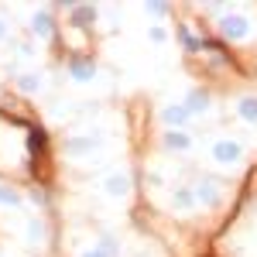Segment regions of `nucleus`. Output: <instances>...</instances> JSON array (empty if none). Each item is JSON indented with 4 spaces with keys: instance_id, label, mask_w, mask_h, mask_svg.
<instances>
[{
    "instance_id": "nucleus-1",
    "label": "nucleus",
    "mask_w": 257,
    "mask_h": 257,
    "mask_svg": "<svg viewBox=\"0 0 257 257\" xmlns=\"http://www.w3.org/2000/svg\"><path fill=\"white\" fill-rule=\"evenodd\" d=\"M213 155H216V161H223V165H233V161L240 158V144L237 141H219L216 148H213Z\"/></svg>"
},
{
    "instance_id": "nucleus-2",
    "label": "nucleus",
    "mask_w": 257,
    "mask_h": 257,
    "mask_svg": "<svg viewBox=\"0 0 257 257\" xmlns=\"http://www.w3.org/2000/svg\"><path fill=\"white\" fill-rule=\"evenodd\" d=\"M223 35H226V38H243V35H247V21L243 18H226L223 21Z\"/></svg>"
},
{
    "instance_id": "nucleus-3",
    "label": "nucleus",
    "mask_w": 257,
    "mask_h": 257,
    "mask_svg": "<svg viewBox=\"0 0 257 257\" xmlns=\"http://www.w3.org/2000/svg\"><path fill=\"white\" fill-rule=\"evenodd\" d=\"M189 120V106H168L165 110V123H185Z\"/></svg>"
},
{
    "instance_id": "nucleus-4",
    "label": "nucleus",
    "mask_w": 257,
    "mask_h": 257,
    "mask_svg": "<svg viewBox=\"0 0 257 257\" xmlns=\"http://www.w3.org/2000/svg\"><path fill=\"white\" fill-rule=\"evenodd\" d=\"M240 117L250 120V123H257V99H254V96L240 99Z\"/></svg>"
},
{
    "instance_id": "nucleus-5",
    "label": "nucleus",
    "mask_w": 257,
    "mask_h": 257,
    "mask_svg": "<svg viewBox=\"0 0 257 257\" xmlns=\"http://www.w3.org/2000/svg\"><path fill=\"white\" fill-rule=\"evenodd\" d=\"M106 192L123 196V192H127V175H110V182H106Z\"/></svg>"
},
{
    "instance_id": "nucleus-6",
    "label": "nucleus",
    "mask_w": 257,
    "mask_h": 257,
    "mask_svg": "<svg viewBox=\"0 0 257 257\" xmlns=\"http://www.w3.org/2000/svg\"><path fill=\"white\" fill-rule=\"evenodd\" d=\"M28 148H31V155H41V151H45V131H31Z\"/></svg>"
},
{
    "instance_id": "nucleus-7",
    "label": "nucleus",
    "mask_w": 257,
    "mask_h": 257,
    "mask_svg": "<svg viewBox=\"0 0 257 257\" xmlns=\"http://www.w3.org/2000/svg\"><path fill=\"white\" fill-rule=\"evenodd\" d=\"M86 257H117V247H113V243L106 240V243H99L96 250H89V254H86Z\"/></svg>"
},
{
    "instance_id": "nucleus-8",
    "label": "nucleus",
    "mask_w": 257,
    "mask_h": 257,
    "mask_svg": "<svg viewBox=\"0 0 257 257\" xmlns=\"http://www.w3.org/2000/svg\"><path fill=\"white\" fill-rule=\"evenodd\" d=\"M199 110H206V93H192L189 99V113H199Z\"/></svg>"
},
{
    "instance_id": "nucleus-9",
    "label": "nucleus",
    "mask_w": 257,
    "mask_h": 257,
    "mask_svg": "<svg viewBox=\"0 0 257 257\" xmlns=\"http://www.w3.org/2000/svg\"><path fill=\"white\" fill-rule=\"evenodd\" d=\"M168 148H185V144H189V138H185V134H168Z\"/></svg>"
},
{
    "instance_id": "nucleus-10",
    "label": "nucleus",
    "mask_w": 257,
    "mask_h": 257,
    "mask_svg": "<svg viewBox=\"0 0 257 257\" xmlns=\"http://www.w3.org/2000/svg\"><path fill=\"white\" fill-rule=\"evenodd\" d=\"M0 202H7V206H14V202H18V196H14V192H7V189H0Z\"/></svg>"
},
{
    "instance_id": "nucleus-11",
    "label": "nucleus",
    "mask_w": 257,
    "mask_h": 257,
    "mask_svg": "<svg viewBox=\"0 0 257 257\" xmlns=\"http://www.w3.org/2000/svg\"><path fill=\"white\" fill-rule=\"evenodd\" d=\"M35 31H38V35H48V21L38 18V21H35Z\"/></svg>"
},
{
    "instance_id": "nucleus-12",
    "label": "nucleus",
    "mask_w": 257,
    "mask_h": 257,
    "mask_svg": "<svg viewBox=\"0 0 257 257\" xmlns=\"http://www.w3.org/2000/svg\"><path fill=\"white\" fill-rule=\"evenodd\" d=\"M175 202H178V206H189V202H192V196H189V192H178Z\"/></svg>"
},
{
    "instance_id": "nucleus-13",
    "label": "nucleus",
    "mask_w": 257,
    "mask_h": 257,
    "mask_svg": "<svg viewBox=\"0 0 257 257\" xmlns=\"http://www.w3.org/2000/svg\"><path fill=\"white\" fill-rule=\"evenodd\" d=\"M0 35H4V24H0Z\"/></svg>"
}]
</instances>
